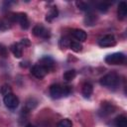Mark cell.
Here are the masks:
<instances>
[{
	"label": "cell",
	"instance_id": "8fae6325",
	"mask_svg": "<svg viewBox=\"0 0 127 127\" xmlns=\"http://www.w3.org/2000/svg\"><path fill=\"white\" fill-rule=\"evenodd\" d=\"M117 14H118V18L120 20H123L126 17L127 14V4L124 1H121L118 5V10H117Z\"/></svg>",
	"mask_w": 127,
	"mask_h": 127
},
{
	"label": "cell",
	"instance_id": "ba28073f",
	"mask_svg": "<svg viewBox=\"0 0 127 127\" xmlns=\"http://www.w3.org/2000/svg\"><path fill=\"white\" fill-rule=\"evenodd\" d=\"M31 72H32V74L34 75V76H36L37 78H44L45 77V75L47 74V72H48V70L42 65V64H35L33 67H32V69H31Z\"/></svg>",
	"mask_w": 127,
	"mask_h": 127
},
{
	"label": "cell",
	"instance_id": "8992f818",
	"mask_svg": "<svg viewBox=\"0 0 127 127\" xmlns=\"http://www.w3.org/2000/svg\"><path fill=\"white\" fill-rule=\"evenodd\" d=\"M115 44H116V40L113 35H106L98 41V45L102 48L112 47V46H115Z\"/></svg>",
	"mask_w": 127,
	"mask_h": 127
},
{
	"label": "cell",
	"instance_id": "277c9868",
	"mask_svg": "<svg viewBox=\"0 0 127 127\" xmlns=\"http://www.w3.org/2000/svg\"><path fill=\"white\" fill-rule=\"evenodd\" d=\"M11 17H12V21L18 22L22 29L26 30V29L29 28L30 24H29V20H28L27 14H25V13H16V14H13Z\"/></svg>",
	"mask_w": 127,
	"mask_h": 127
},
{
	"label": "cell",
	"instance_id": "d4e9b609",
	"mask_svg": "<svg viewBox=\"0 0 127 127\" xmlns=\"http://www.w3.org/2000/svg\"><path fill=\"white\" fill-rule=\"evenodd\" d=\"M7 54H8V52H7L6 47L3 46L2 44H0V57L5 58V57H7Z\"/></svg>",
	"mask_w": 127,
	"mask_h": 127
},
{
	"label": "cell",
	"instance_id": "83f0119b",
	"mask_svg": "<svg viewBox=\"0 0 127 127\" xmlns=\"http://www.w3.org/2000/svg\"><path fill=\"white\" fill-rule=\"evenodd\" d=\"M6 28H7L6 24H5L3 21H1V20H0V31H1V30H5Z\"/></svg>",
	"mask_w": 127,
	"mask_h": 127
},
{
	"label": "cell",
	"instance_id": "3957f363",
	"mask_svg": "<svg viewBox=\"0 0 127 127\" xmlns=\"http://www.w3.org/2000/svg\"><path fill=\"white\" fill-rule=\"evenodd\" d=\"M125 62V56L122 53H113L105 58V63L108 64H121Z\"/></svg>",
	"mask_w": 127,
	"mask_h": 127
},
{
	"label": "cell",
	"instance_id": "9a60e30c",
	"mask_svg": "<svg viewBox=\"0 0 127 127\" xmlns=\"http://www.w3.org/2000/svg\"><path fill=\"white\" fill-rule=\"evenodd\" d=\"M58 14H59V11H58V9H57V7H52L51 9H50V11L47 13V16H46V20L47 21H49V22H51L52 20H54L55 18H57L58 17Z\"/></svg>",
	"mask_w": 127,
	"mask_h": 127
},
{
	"label": "cell",
	"instance_id": "6da1fadb",
	"mask_svg": "<svg viewBox=\"0 0 127 127\" xmlns=\"http://www.w3.org/2000/svg\"><path fill=\"white\" fill-rule=\"evenodd\" d=\"M72 91L70 86H62L59 83L52 84L50 86V94L53 98L58 99L63 96H67Z\"/></svg>",
	"mask_w": 127,
	"mask_h": 127
},
{
	"label": "cell",
	"instance_id": "484cf974",
	"mask_svg": "<svg viewBox=\"0 0 127 127\" xmlns=\"http://www.w3.org/2000/svg\"><path fill=\"white\" fill-rule=\"evenodd\" d=\"M69 41H68V39H66V38H63L62 40H61V44L64 46V47H67V46H69Z\"/></svg>",
	"mask_w": 127,
	"mask_h": 127
},
{
	"label": "cell",
	"instance_id": "7402d4cb",
	"mask_svg": "<svg viewBox=\"0 0 127 127\" xmlns=\"http://www.w3.org/2000/svg\"><path fill=\"white\" fill-rule=\"evenodd\" d=\"M76 5H77L78 8H79L80 10H82V11H90V10H91L90 5H89L88 3H86V2H77Z\"/></svg>",
	"mask_w": 127,
	"mask_h": 127
},
{
	"label": "cell",
	"instance_id": "e0dca14e",
	"mask_svg": "<svg viewBox=\"0 0 127 127\" xmlns=\"http://www.w3.org/2000/svg\"><path fill=\"white\" fill-rule=\"evenodd\" d=\"M75 75H76V71L74 69H69L64 73V79L69 81V80H72L75 77Z\"/></svg>",
	"mask_w": 127,
	"mask_h": 127
},
{
	"label": "cell",
	"instance_id": "5b68a950",
	"mask_svg": "<svg viewBox=\"0 0 127 127\" xmlns=\"http://www.w3.org/2000/svg\"><path fill=\"white\" fill-rule=\"evenodd\" d=\"M3 101H4L5 106L7 108H9V109H15L19 105L18 97L16 95H14L13 93H9V94L5 95L4 98H3Z\"/></svg>",
	"mask_w": 127,
	"mask_h": 127
},
{
	"label": "cell",
	"instance_id": "52a82bcc",
	"mask_svg": "<svg viewBox=\"0 0 127 127\" xmlns=\"http://www.w3.org/2000/svg\"><path fill=\"white\" fill-rule=\"evenodd\" d=\"M33 34L37 37H41L44 39H48L50 37V32L43 25H36L33 28Z\"/></svg>",
	"mask_w": 127,
	"mask_h": 127
},
{
	"label": "cell",
	"instance_id": "ffe728a7",
	"mask_svg": "<svg viewBox=\"0 0 127 127\" xmlns=\"http://www.w3.org/2000/svg\"><path fill=\"white\" fill-rule=\"evenodd\" d=\"M37 103L38 101L35 99V98H29L27 101H26V104H25V107L27 110H31L33 108H35L37 106Z\"/></svg>",
	"mask_w": 127,
	"mask_h": 127
},
{
	"label": "cell",
	"instance_id": "5bb4252c",
	"mask_svg": "<svg viewBox=\"0 0 127 127\" xmlns=\"http://www.w3.org/2000/svg\"><path fill=\"white\" fill-rule=\"evenodd\" d=\"M22 46L20 44H14L11 46V51L13 53V55L15 56V58H21L22 57Z\"/></svg>",
	"mask_w": 127,
	"mask_h": 127
},
{
	"label": "cell",
	"instance_id": "2e32d148",
	"mask_svg": "<svg viewBox=\"0 0 127 127\" xmlns=\"http://www.w3.org/2000/svg\"><path fill=\"white\" fill-rule=\"evenodd\" d=\"M116 127H127V118L125 115H119L115 119Z\"/></svg>",
	"mask_w": 127,
	"mask_h": 127
},
{
	"label": "cell",
	"instance_id": "7a4b0ae2",
	"mask_svg": "<svg viewBox=\"0 0 127 127\" xmlns=\"http://www.w3.org/2000/svg\"><path fill=\"white\" fill-rule=\"evenodd\" d=\"M100 84L105 86V87H109V88H114L119 84V77L116 73L111 72V73H107L104 76H102L99 80Z\"/></svg>",
	"mask_w": 127,
	"mask_h": 127
},
{
	"label": "cell",
	"instance_id": "603a6c76",
	"mask_svg": "<svg viewBox=\"0 0 127 127\" xmlns=\"http://www.w3.org/2000/svg\"><path fill=\"white\" fill-rule=\"evenodd\" d=\"M1 93L5 96V95H7V94H9V93H12V89H11V87H10L8 84H4V85L1 87Z\"/></svg>",
	"mask_w": 127,
	"mask_h": 127
},
{
	"label": "cell",
	"instance_id": "4fadbf2b",
	"mask_svg": "<svg viewBox=\"0 0 127 127\" xmlns=\"http://www.w3.org/2000/svg\"><path fill=\"white\" fill-rule=\"evenodd\" d=\"M93 91V87H92V84L89 83V82H85L83 85H82V89H81V92H82V95L84 97H89L91 95Z\"/></svg>",
	"mask_w": 127,
	"mask_h": 127
},
{
	"label": "cell",
	"instance_id": "7c38bea8",
	"mask_svg": "<svg viewBox=\"0 0 127 127\" xmlns=\"http://www.w3.org/2000/svg\"><path fill=\"white\" fill-rule=\"evenodd\" d=\"M115 110V106L112 105L111 103H107V102H102V106H101V112L103 113V115H109L111 113H113Z\"/></svg>",
	"mask_w": 127,
	"mask_h": 127
},
{
	"label": "cell",
	"instance_id": "ac0fdd59",
	"mask_svg": "<svg viewBox=\"0 0 127 127\" xmlns=\"http://www.w3.org/2000/svg\"><path fill=\"white\" fill-rule=\"evenodd\" d=\"M84 22H85V25L87 26H92L95 24L96 22V17L93 15V14H87L85 19H84Z\"/></svg>",
	"mask_w": 127,
	"mask_h": 127
},
{
	"label": "cell",
	"instance_id": "4316f807",
	"mask_svg": "<svg viewBox=\"0 0 127 127\" xmlns=\"http://www.w3.org/2000/svg\"><path fill=\"white\" fill-rule=\"evenodd\" d=\"M19 44H20L22 47H23V46L25 47V46H29V45H30V42H29L28 39H22V41H21Z\"/></svg>",
	"mask_w": 127,
	"mask_h": 127
},
{
	"label": "cell",
	"instance_id": "cb8c5ba5",
	"mask_svg": "<svg viewBox=\"0 0 127 127\" xmlns=\"http://www.w3.org/2000/svg\"><path fill=\"white\" fill-rule=\"evenodd\" d=\"M108 8H109V4H107L105 2H101L97 5V9L101 12H106L108 10Z\"/></svg>",
	"mask_w": 127,
	"mask_h": 127
},
{
	"label": "cell",
	"instance_id": "d6986e66",
	"mask_svg": "<svg viewBox=\"0 0 127 127\" xmlns=\"http://www.w3.org/2000/svg\"><path fill=\"white\" fill-rule=\"evenodd\" d=\"M69 48L73 51V52H80L82 50V45L79 43V42H76V41H73V42H70L69 43Z\"/></svg>",
	"mask_w": 127,
	"mask_h": 127
},
{
	"label": "cell",
	"instance_id": "9c48e42d",
	"mask_svg": "<svg viewBox=\"0 0 127 127\" xmlns=\"http://www.w3.org/2000/svg\"><path fill=\"white\" fill-rule=\"evenodd\" d=\"M40 64H42L48 71L49 70H52L53 68H54V66H55V62H54V60L51 58V57H44V58H42L41 59V61H40Z\"/></svg>",
	"mask_w": 127,
	"mask_h": 127
},
{
	"label": "cell",
	"instance_id": "30bf717a",
	"mask_svg": "<svg viewBox=\"0 0 127 127\" xmlns=\"http://www.w3.org/2000/svg\"><path fill=\"white\" fill-rule=\"evenodd\" d=\"M72 36L75 40H77V42H84L86 40V33L83 31V30H80V29H75L72 31Z\"/></svg>",
	"mask_w": 127,
	"mask_h": 127
},
{
	"label": "cell",
	"instance_id": "f1b7e54d",
	"mask_svg": "<svg viewBox=\"0 0 127 127\" xmlns=\"http://www.w3.org/2000/svg\"><path fill=\"white\" fill-rule=\"evenodd\" d=\"M26 127H35V126H34L33 124H27V125H26Z\"/></svg>",
	"mask_w": 127,
	"mask_h": 127
},
{
	"label": "cell",
	"instance_id": "44dd1931",
	"mask_svg": "<svg viewBox=\"0 0 127 127\" xmlns=\"http://www.w3.org/2000/svg\"><path fill=\"white\" fill-rule=\"evenodd\" d=\"M57 127H72V122L69 119H63L58 123Z\"/></svg>",
	"mask_w": 127,
	"mask_h": 127
}]
</instances>
